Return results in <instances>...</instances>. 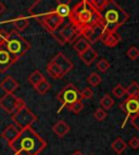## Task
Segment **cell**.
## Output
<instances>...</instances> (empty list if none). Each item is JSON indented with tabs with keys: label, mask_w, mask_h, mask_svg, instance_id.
Listing matches in <instances>:
<instances>
[{
	"label": "cell",
	"mask_w": 139,
	"mask_h": 155,
	"mask_svg": "<svg viewBox=\"0 0 139 155\" xmlns=\"http://www.w3.org/2000/svg\"><path fill=\"white\" fill-rule=\"evenodd\" d=\"M8 144L15 154L22 155H38L47 147L46 141L32 127L20 129L15 139Z\"/></svg>",
	"instance_id": "obj_1"
},
{
	"label": "cell",
	"mask_w": 139,
	"mask_h": 155,
	"mask_svg": "<svg viewBox=\"0 0 139 155\" xmlns=\"http://www.w3.org/2000/svg\"><path fill=\"white\" fill-rule=\"evenodd\" d=\"M67 18L70 20V23L73 24L80 33L87 27L101 23L98 9L96 8L90 0L78 1L73 8H71V12Z\"/></svg>",
	"instance_id": "obj_2"
},
{
	"label": "cell",
	"mask_w": 139,
	"mask_h": 155,
	"mask_svg": "<svg viewBox=\"0 0 139 155\" xmlns=\"http://www.w3.org/2000/svg\"><path fill=\"white\" fill-rule=\"evenodd\" d=\"M97 9L104 31H116L129 18L128 13L115 0H108Z\"/></svg>",
	"instance_id": "obj_3"
},
{
	"label": "cell",
	"mask_w": 139,
	"mask_h": 155,
	"mask_svg": "<svg viewBox=\"0 0 139 155\" xmlns=\"http://www.w3.org/2000/svg\"><path fill=\"white\" fill-rule=\"evenodd\" d=\"M0 38L3 40V47L8 50L9 53L18 59L23 57L31 49V44L23 38L16 29H13L10 33L0 31Z\"/></svg>",
	"instance_id": "obj_4"
},
{
	"label": "cell",
	"mask_w": 139,
	"mask_h": 155,
	"mask_svg": "<svg viewBox=\"0 0 139 155\" xmlns=\"http://www.w3.org/2000/svg\"><path fill=\"white\" fill-rule=\"evenodd\" d=\"M74 68V64L70 61L62 52H59L53 59L47 64V73L54 79H61L67 73Z\"/></svg>",
	"instance_id": "obj_5"
},
{
	"label": "cell",
	"mask_w": 139,
	"mask_h": 155,
	"mask_svg": "<svg viewBox=\"0 0 139 155\" xmlns=\"http://www.w3.org/2000/svg\"><path fill=\"white\" fill-rule=\"evenodd\" d=\"M11 119L19 129H24V128L31 127L34 123L36 122L37 116L27 107L25 103H23L12 114Z\"/></svg>",
	"instance_id": "obj_6"
},
{
	"label": "cell",
	"mask_w": 139,
	"mask_h": 155,
	"mask_svg": "<svg viewBox=\"0 0 139 155\" xmlns=\"http://www.w3.org/2000/svg\"><path fill=\"white\" fill-rule=\"evenodd\" d=\"M37 21L44 26L47 31L50 34H52L53 31H56L57 29H59L63 23H64V18H62L61 15H59L54 10H50L48 12L40 14V15L35 16Z\"/></svg>",
	"instance_id": "obj_7"
},
{
	"label": "cell",
	"mask_w": 139,
	"mask_h": 155,
	"mask_svg": "<svg viewBox=\"0 0 139 155\" xmlns=\"http://www.w3.org/2000/svg\"><path fill=\"white\" fill-rule=\"evenodd\" d=\"M57 99L62 103L61 107L58 112H60L62 109H64L67 105L74 103L76 101L82 100L80 99V91L75 87L74 84H67L64 88L58 93Z\"/></svg>",
	"instance_id": "obj_8"
},
{
	"label": "cell",
	"mask_w": 139,
	"mask_h": 155,
	"mask_svg": "<svg viewBox=\"0 0 139 155\" xmlns=\"http://www.w3.org/2000/svg\"><path fill=\"white\" fill-rule=\"evenodd\" d=\"M23 103H25V102L22 99L14 96L13 93H5L2 98H0V107L5 113L11 114V115Z\"/></svg>",
	"instance_id": "obj_9"
},
{
	"label": "cell",
	"mask_w": 139,
	"mask_h": 155,
	"mask_svg": "<svg viewBox=\"0 0 139 155\" xmlns=\"http://www.w3.org/2000/svg\"><path fill=\"white\" fill-rule=\"evenodd\" d=\"M120 109L126 113L127 117H131L135 114L139 113V101L136 97H127L126 100H124L120 104Z\"/></svg>",
	"instance_id": "obj_10"
},
{
	"label": "cell",
	"mask_w": 139,
	"mask_h": 155,
	"mask_svg": "<svg viewBox=\"0 0 139 155\" xmlns=\"http://www.w3.org/2000/svg\"><path fill=\"white\" fill-rule=\"evenodd\" d=\"M99 40H101V42H102L106 47L113 48V47H116L120 42L122 41V36L117 33V31H103Z\"/></svg>",
	"instance_id": "obj_11"
},
{
	"label": "cell",
	"mask_w": 139,
	"mask_h": 155,
	"mask_svg": "<svg viewBox=\"0 0 139 155\" xmlns=\"http://www.w3.org/2000/svg\"><path fill=\"white\" fill-rule=\"evenodd\" d=\"M18 58L13 57L5 47L0 48V73H5L18 61Z\"/></svg>",
	"instance_id": "obj_12"
},
{
	"label": "cell",
	"mask_w": 139,
	"mask_h": 155,
	"mask_svg": "<svg viewBox=\"0 0 139 155\" xmlns=\"http://www.w3.org/2000/svg\"><path fill=\"white\" fill-rule=\"evenodd\" d=\"M60 31H61V34L64 36V38L66 39V41L70 42V44H73L78 37L82 36L80 31L75 28V26L70 23V22L67 24H65V25L60 29Z\"/></svg>",
	"instance_id": "obj_13"
},
{
	"label": "cell",
	"mask_w": 139,
	"mask_h": 155,
	"mask_svg": "<svg viewBox=\"0 0 139 155\" xmlns=\"http://www.w3.org/2000/svg\"><path fill=\"white\" fill-rule=\"evenodd\" d=\"M0 87L5 93H13L19 88V83L11 76H7L5 79L1 80Z\"/></svg>",
	"instance_id": "obj_14"
},
{
	"label": "cell",
	"mask_w": 139,
	"mask_h": 155,
	"mask_svg": "<svg viewBox=\"0 0 139 155\" xmlns=\"http://www.w3.org/2000/svg\"><path fill=\"white\" fill-rule=\"evenodd\" d=\"M78 57L84 62V64H86L87 66H90L97 60V58H98V52L96 51L93 47H89L86 51L78 54Z\"/></svg>",
	"instance_id": "obj_15"
},
{
	"label": "cell",
	"mask_w": 139,
	"mask_h": 155,
	"mask_svg": "<svg viewBox=\"0 0 139 155\" xmlns=\"http://www.w3.org/2000/svg\"><path fill=\"white\" fill-rule=\"evenodd\" d=\"M19 132H20V129H19L15 125H9V126L2 131L1 137H2V139H5L8 143H10L15 139L16 136L19 134Z\"/></svg>",
	"instance_id": "obj_16"
},
{
	"label": "cell",
	"mask_w": 139,
	"mask_h": 155,
	"mask_svg": "<svg viewBox=\"0 0 139 155\" xmlns=\"http://www.w3.org/2000/svg\"><path fill=\"white\" fill-rule=\"evenodd\" d=\"M52 130H53V132L57 134L58 137L63 138L64 136H66V134H69L71 128H70V126L64 120H58V122L52 126Z\"/></svg>",
	"instance_id": "obj_17"
},
{
	"label": "cell",
	"mask_w": 139,
	"mask_h": 155,
	"mask_svg": "<svg viewBox=\"0 0 139 155\" xmlns=\"http://www.w3.org/2000/svg\"><path fill=\"white\" fill-rule=\"evenodd\" d=\"M72 45H73L74 50L77 52V54H80V53H83L84 51H86L89 47H91V44L88 41L85 37H83V36L78 37Z\"/></svg>",
	"instance_id": "obj_18"
},
{
	"label": "cell",
	"mask_w": 139,
	"mask_h": 155,
	"mask_svg": "<svg viewBox=\"0 0 139 155\" xmlns=\"http://www.w3.org/2000/svg\"><path fill=\"white\" fill-rule=\"evenodd\" d=\"M13 25L15 26V29L18 31H23L27 28V26L29 25V20L26 16H18L12 21Z\"/></svg>",
	"instance_id": "obj_19"
},
{
	"label": "cell",
	"mask_w": 139,
	"mask_h": 155,
	"mask_svg": "<svg viewBox=\"0 0 139 155\" xmlns=\"http://www.w3.org/2000/svg\"><path fill=\"white\" fill-rule=\"evenodd\" d=\"M111 147H112V150H113L116 154H122L124 151L126 150L127 144L122 138H116L113 142H112V144H111Z\"/></svg>",
	"instance_id": "obj_20"
},
{
	"label": "cell",
	"mask_w": 139,
	"mask_h": 155,
	"mask_svg": "<svg viewBox=\"0 0 139 155\" xmlns=\"http://www.w3.org/2000/svg\"><path fill=\"white\" fill-rule=\"evenodd\" d=\"M44 79H45L44 75H42L38 70L34 71L31 75L29 76V83L31 84L33 87H36L41 80H44Z\"/></svg>",
	"instance_id": "obj_21"
},
{
	"label": "cell",
	"mask_w": 139,
	"mask_h": 155,
	"mask_svg": "<svg viewBox=\"0 0 139 155\" xmlns=\"http://www.w3.org/2000/svg\"><path fill=\"white\" fill-rule=\"evenodd\" d=\"M114 100L112 99V97L110 96V94H108V93H106L104 96L101 98L100 100V105L101 107H102L103 110H106V111H108V110L112 109L114 105Z\"/></svg>",
	"instance_id": "obj_22"
},
{
	"label": "cell",
	"mask_w": 139,
	"mask_h": 155,
	"mask_svg": "<svg viewBox=\"0 0 139 155\" xmlns=\"http://www.w3.org/2000/svg\"><path fill=\"white\" fill-rule=\"evenodd\" d=\"M34 88H35V90H36L39 94H45V93H47L48 91L50 90V88H51V85H50L49 81L45 78L44 80H41L40 83H39L36 87H34Z\"/></svg>",
	"instance_id": "obj_23"
},
{
	"label": "cell",
	"mask_w": 139,
	"mask_h": 155,
	"mask_svg": "<svg viewBox=\"0 0 139 155\" xmlns=\"http://www.w3.org/2000/svg\"><path fill=\"white\" fill-rule=\"evenodd\" d=\"M54 11L59 14V15H61L62 18H67L70 14V12H71V7L67 5H57V7L54 8Z\"/></svg>",
	"instance_id": "obj_24"
},
{
	"label": "cell",
	"mask_w": 139,
	"mask_h": 155,
	"mask_svg": "<svg viewBox=\"0 0 139 155\" xmlns=\"http://www.w3.org/2000/svg\"><path fill=\"white\" fill-rule=\"evenodd\" d=\"M66 107H67V110H69L70 112H72L73 114H80V112L84 110V103L82 102V100H78V101H76V102H74V103L67 105Z\"/></svg>",
	"instance_id": "obj_25"
},
{
	"label": "cell",
	"mask_w": 139,
	"mask_h": 155,
	"mask_svg": "<svg viewBox=\"0 0 139 155\" xmlns=\"http://www.w3.org/2000/svg\"><path fill=\"white\" fill-rule=\"evenodd\" d=\"M139 93V84L137 81H133L126 88V96L135 97Z\"/></svg>",
	"instance_id": "obj_26"
},
{
	"label": "cell",
	"mask_w": 139,
	"mask_h": 155,
	"mask_svg": "<svg viewBox=\"0 0 139 155\" xmlns=\"http://www.w3.org/2000/svg\"><path fill=\"white\" fill-rule=\"evenodd\" d=\"M112 93H113V96H115L117 99H122L123 97L126 96V88H124L121 84H117V85L112 89Z\"/></svg>",
	"instance_id": "obj_27"
},
{
	"label": "cell",
	"mask_w": 139,
	"mask_h": 155,
	"mask_svg": "<svg viewBox=\"0 0 139 155\" xmlns=\"http://www.w3.org/2000/svg\"><path fill=\"white\" fill-rule=\"evenodd\" d=\"M87 81L93 86V87H97V86L102 81V78H101V76L99 75V74H97V73H91V74L88 76Z\"/></svg>",
	"instance_id": "obj_28"
},
{
	"label": "cell",
	"mask_w": 139,
	"mask_h": 155,
	"mask_svg": "<svg viewBox=\"0 0 139 155\" xmlns=\"http://www.w3.org/2000/svg\"><path fill=\"white\" fill-rule=\"evenodd\" d=\"M97 68L99 70V72L101 73H106L107 71L110 68V63H109L108 60L106 59H101L97 62Z\"/></svg>",
	"instance_id": "obj_29"
},
{
	"label": "cell",
	"mask_w": 139,
	"mask_h": 155,
	"mask_svg": "<svg viewBox=\"0 0 139 155\" xmlns=\"http://www.w3.org/2000/svg\"><path fill=\"white\" fill-rule=\"evenodd\" d=\"M93 117H95L98 122H102V120H104V119L108 117V113L106 112V110H103L102 107H100V109H97L95 111Z\"/></svg>",
	"instance_id": "obj_30"
},
{
	"label": "cell",
	"mask_w": 139,
	"mask_h": 155,
	"mask_svg": "<svg viewBox=\"0 0 139 155\" xmlns=\"http://www.w3.org/2000/svg\"><path fill=\"white\" fill-rule=\"evenodd\" d=\"M51 35L53 36V38L59 42V45H61V46H64V45L67 44L66 39L64 38V36H63V35L61 34V31H60V28L57 29L56 31H53Z\"/></svg>",
	"instance_id": "obj_31"
},
{
	"label": "cell",
	"mask_w": 139,
	"mask_h": 155,
	"mask_svg": "<svg viewBox=\"0 0 139 155\" xmlns=\"http://www.w3.org/2000/svg\"><path fill=\"white\" fill-rule=\"evenodd\" d=\"M93 97V92L89 87H86V88H84L80 91V99L82 100H90Z\"/></svg>",
	"instance_id": "obj_32"
},
{
	"label": "cell",
	"mask_w": 139,
	"mask_h": 155,
	"mask_svg": "<svg viewBox=\"0 0 139 155\" xmlns=\"http://www.w3.org/2000/svg\"><path fill=\"white\" fill-rule=\"evenodd\" d=\"M126 54L129 59L133 60V61H135V60H137L139 58V50L137 49L136 47H131V48L127 50Z\"/></svg>",
	"instance_id": "obj_33"
},
{
	"label": "cell",
	"mask_w": 139,
	"mask_h": 155,
	"mask_svg": "<svg viewBox=\"0 0 139 155\" xmlns=\"http://www.w3.org/2000/svg\"><path fill=\"white\" fill-rule=\"evenodd\" d=\"M131 124L134 126V128L139 131V113L135 114L131 117Z\"/></svg>",
	"instance_id": "obj_34"
},
{
	"label": "cell",
	"mask_w": 139,
	"mask_h": 155,
	"mask_svg": "<svg viewBox=\"0 0 139 155\" xmlns=\"http://www.w3.org/2000/svg\"><path fill=\"white\" fill-rule=\"evenodd\" d=\"M128 145L133 149V150H137V149H139V139L137 137H133L131 140H129Z\"/></svg>",
	"instance_id": "obj_35"
},
{
	"label": "cell",
	"mask_w": 139,
	"mask_h": 155,
	"mask_svg": "<svg viewBox=\"0 0 139 155\" xmlns=\"http://www.w3.org/2000/svg\"><path fill=\"white\" fill-rule=\"evenodd\" d=\"M90 1L93 3V5H95L96 8H99L101 5H103V3L106 2V1H108V0H90Z\"/></svg>",
	"instance_id": "obj_36"
},
{
	"label": "cell",
	"mask_w": 139,
	"mask_h": 155,
	"mask_svg": "<svg viewBox=\"0 0 139 155\" xmlns=\"http://www.w3.org/2000/svg\"><path fill=\"white\" fill-rule=\"evenodd\" d=\"M72 0H57V5H70Z\"/></svg>",
	"instance_id": "obj_37"
},
{
	"label": "cell",
	"mask_w": 139,
	"mask_h": 155,
	"mask_svg": "<svg viewBox=\"0 0 139 155\" xmlns=\"http://www.w3.org/2000/svg\"><path fill=\"white\" fill-rule=\"evenodd\" d=\"M5 5H3L1 1H0V15H1V14L5 12Z\"/></svg>",
	"instance_id": "obj_38"
},
{
	"label": "cell",
	"mask_w": 139,
	"mask_h": 155,
	"mask_svg": "<svg viewBox=\"0 0 139 155\" xmlns=\"http://www.w3.org/2000/svg\"><path fill=\"white\" fill-rule=\"evenodd\" d=\"M72 155H84V154H83V153L82 152H80V151H75V152L74 153H73V154Z\"/></svg>",
	"instance_id": "obj_39"
},
{
	"label": "cell",
	"mask_w": 139,
	"mask_h": 155,
	"mask_svg": "<svg viewBox=\"0 0 139 155\" xmlns=\"http://www.w3.org/2000/svg\"><path fill=\"white\" fill-rule=\"evenodd\" d=\"M1 47H3V40L0 38V48H1Z\"/></svg>",
	"instance_id": "obj_40"
},
{
	"label": "cell",
	"mask_w": 139,
	"mask_h": 155,
	"mask_svg": "<svg viewBox=\"0 0 139 155\" xmlns=\"http://www.w3.org/2000/svg\"><path fill=\"white\" fill-rule=\"evenodd\" d=\"M135 97H136V98H137V100L139 101V93H138V94H137V96H135Z\"/></svg>",
	"instance_id": "obj_41"
},
{
	"label": "cell",
	"mask_w": 139,
	"mask_h": 155,
	"mask_svg": "<svg viewBox=\"0 0 139 155\" xmlns=\"http://www.w3.org/2000/svg\"><path fill=\"white\" fill-rule=\"evenodd\" d=\"M14 155H22V154H14Z\"/></svg>",
	"instance_id": "obj_42"
}]
</instances>
